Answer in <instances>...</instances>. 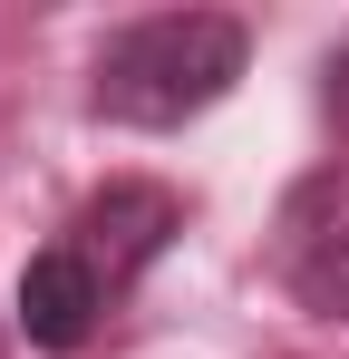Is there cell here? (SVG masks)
I'll return each mask as SVG.
<instances>
[{"instance_id":"5b68a950","label":"cell","mask_w":349,"mask_h":359,"mask_svg":"<svg viewBox=\"0 0 349 359\" xmlns=\"http://www.w3.org/2000/svg\"><path fill=\"white\" fill-rule=\"evenodd\" d=\"M320 97H330V126H340V136H349V49H340V59H330V88H320Z\"/></svg>"},{"instance_id":"6da1fadb","label":"cell","mask_w":349,"mask_h":359,"mask_svg":"<svg viewBox=\"0 0 349 359\" xmlns=\"http://www.w3.org/2000/svg\"><path fill=\"white\" fill-rule=\"evenodd\" d=\"M242 59H252L242 20H224V10H156V20L116 29L97 49L88 107L107 126H184V117H204L214 97H233Z\"/></svg>"},{"instance_id":"3957f363","label":"cell","mask_w":349,"mask_h":359,"mask_svg":"<svg viewBox=\"0 0 349 359\" xmlns=\"http://www.w3.org/2000/svg\"><path fill=\"white\" fill-rule=\"evenodd\" d=\"M174 233H184V214H174L165 184H107V194H88V204H78V224H68L58 243H68V252L107 282V301H116Z\"/></svg>"},{"instance_id":"277c9868","label":"cell","mask_w":349,"mask_h":359,"mask_svg":"<svg viewBox=\"0 0 349 359\" xmlns=\"http://www.w3.org/2000/svg\"><path fill=\"white\" fill-rule=\"evenodd\" d=\"M97 311H107V282H97L68 243L29 252V272H20V330H29L39 350H78V340L97 330Z\"/></svg>"},{"instance_id":"7a4b0ae2","label":"cell","mask_w":349,"mask_h":359,"mask_svg":"<svg viewBox=\"0 0 349 359\" xmlns=\"http://www.w3.org/2000/svg\"><path fill=\"white\" fill-rule=\"evenodd\" d=\"M272 272L301 311L349 320V165H320L282 194V224H272Z\"/></svg>"}]
</instances>
